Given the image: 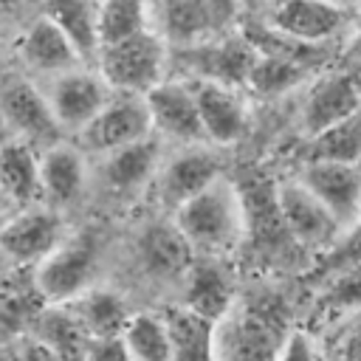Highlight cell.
<instances>
[{"instance_id":"8fae6325","label":"cell","mask_w":361,"mask_h":361,"mask_svg":"<svg viewBox=\"0 0 361 361\" xmlns=\"http://www.w3.org/2000/svg\"><path fill=\"white\" fill-rule=\"evenodd\" d=\"M152 127L161 130L164 135L189 141V144H200L206 141L203 135V124H200V113H197V102L192 96L189 82H178V79H161L155 87H149L144 93Z\"/></svg>"},{"instance_id":"5b68a950","label":"cell","mask_w":361,"mask_h":361,"mask_svg":"<svg viewBox=\"0 0 361 361\" xmlns=\"http://www.w3.org/2000/svg\"><path fill=\"white\" fill-rule=\"evenodd\" d=\"M93 265H96L93 237L82 234V237L62 240L45 259L37 262L34 288L51 305L71 302L85 290V285L93 274Z\"/></svg>"},{"instance_id":"8d00e7d4","label":"cell","mask_w":361,"mask_h":361,"mask_svg":"<svg viewBox=\"0 0 361 361\" xmlns=\"http://www.w3.org/2000/svg\"><path fill=\"white\" fill-rule=\"evenodd\" d=\"M11 268H14V259L0 248V279H6V276L11 274Z\"/></svg>"},{"instance_id":"cb8c5ba5","label":"cell","mask_w":361,"mask_h":361,"mask_svg":"<svg viewBox=\"0 0 361 361\" xmlns=\"http://www.w3.org/2000/svg\"><path fill=\"white\" fill-rule=\"evenodd\" d=\"M0 192L20 203H28L37 195H42L39 155L23 138L0 144Z\"/></svg>"},{"instance_id":"836d02e7","label":"cell","mask_w":361,"mask_h":361,"mask_svg":"<svg viewBox=\"0 0 361 361\" xmlns=\"http://www.w3.org/2000/svg\"><path fill=\"white\" fill-rule=\"evenodd\" d=\"M14 353H17V361H62L42 338H37V336H28V338H23L17 347H14Z\"/></svg>"},{"instance_id":"ac0fdd59","label":"cell","mask_w":361,"mask_h":361,"mask_svg":"<svg viewBox=\"0 0 361 361\" xmlns=\"http://www.w3.org/2000/svg\"><path fill=\"white\" fill-rule=\"evenodd\" d=\"M85 186V158L71 144H48L39 152V189L54 203L73 200Z\"/></svg>"},{"instance_id":"60d3db41","label":"cell","mask_w":361,"mask_h":361,"mask_svg":"<svg viewBox=\"0 0 361 361\" xmlns=\"http://www.w3.org/2000/svg\"><path fill=\"white\" fill-rule=\"evenodd\" d=\"M3 223H6V217H3V212H0V228H3Z\"/></svg>"},{"instance_id":"2e32d148","label":"cell","mask_w":361,"mask_h":361,"mask_svg":"<svg viewBox=\"0 0 361 361\" xmlns=\"http://www.w3.org/2000/svg\"><path fill=\"white\" fill-rule=\"evenodd\" d=\"M214 178H220L217 158L203 147H189L178 155H172L161 172V197L166 206L178 209L183 200L206 189Z\"/></svg>"},{"instance_id":"6da1fadb","label":"cell","mask_w":361,"mask_h":361,"mask_svg":"<svg viewBox=\"0 0 361 361\" xmlns=\"http://www.w3.org/2000/svg\"><path fill=\"white\" fill-rule=\"evenodd\" d=\"M175 226L192 248H228L245 231L240 189L226 178H214L206 189L175 209Z\"/></svg>"},{"instance_id":"277c9868","label":"cell","mask_w":361,"mask_h":361,"mask_svg":"<svg viewBox=\"0 0 361 361\" xmlns=\"http://www.w3.org/2000/svg\"><path fill=\"white\" fill-rule=\"evenodd\" d=\"M178 59L186 71H192V79H206L228 87H245L251 68L257 62V48L245 34L240 37H223V39H200L192 45L178 48Z\"/></svg>"},{"instance_id":"44dd1931","label":"cell","mask_w":361,"mask_h":361,"mask_svg":"<svg viewBox=\"0 0 361 361\" xmlns=\"http://www.w3.org/2000/svg\"><path fill=\"white\" fill-rule=\"evenodd\" d=\"M144 268L158 276H178L192 265V245L175 223H155L141 234L138 243Z\"/></svg>"},{"instance_id":"7a4b0ae2","label":"cell","mask_w":361,"mask_h":361,"mask_svg":"<svg viewBox=\"0 0 361 361\" xmlns=\"http://www.w3.org/2000/svg\"><path fill=\"white\" fill-rule=\"evenodd\" d=\"M99 76L110 90L144 96L164 79L166 45L152 31H138L118 42L99 48Z\"/></svg>"},{"instance_id":"4fadbf2b","label":"cell","mask_w":361,"mask_h":361,"mask_svg":"<svg viewBox=\"0 0 361 361\" xmlns=\"http://www.w3.org/2000/svg\"><path fill=\"white\" fill-rule=\"evenodd\" d=\"M192 87V96L197 102L200 124L206 141L214 144H234L245 133V104L237 93V87L206 82V79H186Z\"/></svg>"},{"instance_id":"9c48e42d","label":"cell","mask_w":361,"mask_h":361,"mask_svg":"<svg viewBox=\"0 0 361 361\" xmlns=\"http://www.w3.org/2000/svg\"><path fill=\"white\" fill-rule=\"evenodd\" d=\"M338 226H350L361 217V166L336 161H307L299 178Z\"/></svg>"},{"instance_id":"f546056e","label":"cell","mask_w":361,"mask_h":361,"mask_svg":"<svg viewBox=\"0 0 361 361\" xmlns=\"http://www.w3.org/2000/svg\"><path fill=\"white\" fill-rule=\"evenodd\" d=\"M121 338L133 361H169V330L164 316L155 313H135L127 319Z\"/></svg>"},{"instance_id":"e575fe53","label":"cell","mask_w":361,"mask_h":361,"mask_svg":"<svg viewBox=\"0 0 361 361\" xmlns=\"http://www.w3.org/2000/svg\"><path fill=\"white\" fill-rule=\"evenodd\" d=\"M203 3L209 6V11L214 14L217 25L223 28V25L237 14V8H240V3H243V0H203Z\"/></svg>"},{"instance_id":"1f68e13d","label":"cell","mask_w":361,"mask_h":361,"mask_svg":"<svg viewBox=\"0 0 361 361\" xmlns=\"http://www.w3.org/2000/svg\"><path fill=\"white\" fill-rule=\"evenodd\" d=\"M85 361H133V358L121 336H104V338H90Z\"/></svg>"},{"instance_id":"8992f818","label":"cell","mask_w":361,"mask_h":361,"mask_svg":"<svg viewBox=\"0 0 361 361\" xmlns=\"http://www.w3.org/2000/svg\"><path fill=\"white\" fill-rule=\"evenodd\" d=\"M262 25L307 45H324L347 25V8L327 0H268Z\"/></svg>"},{"instance_id":"b9f144b4","label":"cell","mask_w":361,"mask_h":361,"mask_svg":"<svg viewBox=\"0 0 361 361\" xmlns=\"http://www.w3.org/2000/svg\"><path fill=\"white\" fill-rule=\"evenodd\" d=\"M0 195H3V192H0Z\"/></svg>"},{"instance_id":"603a6c76","label":"cell","mask_w":361,"mask_h":361,"mask_svg":"<svg viewBox=\"0 0 361 361\" xmlns=\"http://www.w3.org/2000/svg\"><path fill=\"white\" fill-rule=\"evenodd\" d=\"M76 48L82 59L99 54V3L93 0H48L45 14Z\"/></svg>"},{"instance_id":"f1b7e54d","label":"cell","mask_w":361,"mask_h":361,"mask_svg":"<svg viewBox=\"0 0 361 361\" xmlns=\"http://www.w3.org/2000/svg\"><path fill=\"white\" fill-rule=\"evenodd\" d=\"M310 71L307 62L285 56V54H271V51H257V62L248 76V87L257 90L259 96H279L293 90L305 73Z\"/></svg>"},{"instance_id":"d590c367","label":"cell","mask_w":361,"mask_h":361,"mask_svg":"<svg viewBox=\"0 0 361 361\" xmlns=\"http://www.w3.org/2000/svg\"><path fill=\"white\" fill-rule=\"evenodd\" d=\"M344 361H361V330L358 333H353L350 338H347V344H344V355H341Z\"/></svg>"},{"instance_id":"f35d334b","label":"cell","mask_w":361,"mask_h":361,"mask_svg":"<svg viewBox=\"0 0 361 361\" xmlns=\"http://www.w3.org/2000/svg\"><path fill=\"white\" fill-rule=\"evenodd\" d=\"M327 3H333V6H341V8H347V6H353V3H358V0H327Z\"/></svg>"},{"instance_id":"d6986e66","label":"cell","mask_w":361,"mask_h":361,"mask_svg":"<svg viewBox=\"0 0 361 361\" xmlns=\"http://www.w3.org/2000/svg\"><path fill=\"white\" fill-rule=\"evenodd\" d=\"M158 155L161 147L158 141H152L149 135L133 144H124L118 149L104 152V164H102V175L107 180L110 189L116 192H133L138 189L158 166Z\"/></svg>"},{"instance_id":"e0dca14e","label":"cell","mask_w":361,"mask_h":361,"mask_svg":"<svg viewBox=\"0 0 361 361\" xmlns=\"http://www.w3.org/2000/svg\"><path fill=\"white\" fill-rule=\"evenodd\" d=\"M20 56L25 59L28 68L42 71V73H65V71L79 68V62H82L76 48L68 42V37L48 17H39L23 34Z\"/></svg>"},{"instance_id":"4316f807","label":"cell","mask_w":361,"mask_h":361,"mask_svg":"<svg viewBox=\"0 0 361 361\" xmlns=\"http://www.w3.org/2000/svg\"><path fill=\"white\" fill-rule=\"evenodd\" d=\"M71 310L82 322V327L90 333V338H104V336H121L130 313L127 305L110 293V290H90L79 293L71 299Z\"/></svg>"},{"instance_id":"3957f363","label":"cell","mask_w":361,"mask_h":361,"mask_svg":"<svg viewBox=\"0 0 361 361\" xmlns=\"http://www.w3.org/2000/svg\"><path fill=\"white\" fill-rule=\"evenodd\" d=\"M282 333L262 307H237L214 322V361H276Z\"/></svg>"},{"instance_id":"ba28073f","label":"cell","mask_w":361,"mask_h":361,"mask_svg":"<svg viewBox=\"0 0 361 361\" xmlns=\"http://www.w3.org/2000/svg\"><path fill=\"white\" fill-rule=\"evenodd\" d=\"M276 206H279V217H282L290 240L305 248L330 245L336 240V231L341 228L336 223V217L322 206V200L302 180L279 183Z\"/></svg>"},{"instance_id":"484cf974","label":"cell","mask_w":361,"mask_h":361,"mask_svg":"<svg viewBox=\"0 0 361 361\" xmlns=\"http://www.w3.org/2000/svg\"><path fill=\"white\" fill-rule=\"evenodd\" d=\"M37 338H42L62 361H85L90 333L82 327L71 307H51L37 319Z\"/></svg>"},{"instance_id":"7402d4cb","label":"cell","mask_w":361,"mask_h":361,"mask_svg":"<svg viewBox=\"0 0 361 361\" xmlns=\"http://www.w3.org/2000/svg\"><path fill=\"white\" fill-rule=\"evenodd\" d=\"M234 305L231 282L214 262H192L186 282V307L209 322H220Z\"/></svg>"},{"instance_id":"83f0119b","label":"cell","mask_w":361,"mask_h":361,"mask_svg":"<svg viewBox=\"0 0 361 361\" xmlns=\"http://www.w3.org/2000/svg\"><path fill=\"white\" fill-rule=\"evenodd\" d=\"M307 161L361 164V110L313 133L307 147Z\"/></svg>"},{"instance_id":"52a82bcc","label":"cell","mask_w":361,"mask_h":361,"mask_svg":"<svg viewBox=\"0 0 361 361\" xmlns=\"http://www.w3.org/2000/svg\"><path fill=\"white\" fill-rule=\"evenodd\" d=\"M152 133V118L144 96L121 93L118 99H107L104 107L79 130L82 147L93 152H110L124 144L141 141Z\"/></svg>"},{"instance_id":"ffe728a7","label":"cell","mask_w":361,"mask_h":361,"mask_svg":"<svg viewBox=\"0 0 361 361\" xmlns=\"http://www.w3.org/2000/svg\"><path fill=\"white\" fill-rule=\"evenodd\" d=\"M169 330V361H214V322L197 316L186 305L164 313Z\"/></svg>"},{"instance_id":"d6a6232c","label":"cell","mask_w":361,"mask_h":361,"mask_svg":"<svg viewBox=\"0 0 361 361\" xmlns=\"http://www.w3.org/2000/svg\"><path fill=\"white\" fill-rule=\"evenodd\" d=\"M276 361H316L313 344L302 330H290L282 336V344L276 350Z\"/></svg>"},{"instance_id":"30bf717a","label":"cell","mask_w":361,"mask_h":361,"mask_svg":"<svg viewBox=\"0 0 361 361\" xmlns=\"http://www.w3.org/2000/svg\"><path fill=\"white\" fill-rule=\"evenodd\" d=\"M48 104L62 130H82L110 99V87L99 73L73 68L65 73H56L51 90H48Z\"/></svg>"},{"instance_id":"4dcf8cb0","label":"cell","mask_w":361,"mask_h":361,"mask_svg":"<svg viewBox=\"0 0 361 361\" xmlns=\"http://www.w3.org/2000/svg\"><path fill=\"white\" fill-rule=\"evenodd\" d=\"M147 31V0H102L99 3V48Z\"/></svg>"},{"instance_id":"ab89813d","label":"cell","mask_w":361,"mask_h":361,"mask_svg":"<svg viewBox=\"0 0 361 361\" xmlns=\"http://www.w3.org/2000/svg\"><path fill=\"white\" fill-rule=\"evenodd\" d=\"M358 48H361V14H358Z\"/></svg>"},{"instance_id":"9a60e30c","label":"cell","mask_w":361,"mask_h":361,"mask_svg":"<svg viewBox=\"0 0 361 361\" xmlns=\"http://www.w3.org/2000/svg\"><path fill=\"white\" fill-rule=\"evenodd\" d=\"M358 110H361V76L358 73H333V76H324L310 90L305 110H302V124L313 135Z\"/></svg>"},{"instance_id":"74e56055","label":"cell","mask_w":361,"mask_h":361,"mask_svg":"<svg viewBox=\"0 0 361 361\" xmlns=\"http://www.w3.org/2000/svg\"><path fill=\"white\" fill-rule=\"evenodd\" d=\"M0 361H17V353H14V347H11V350H0Z\"/></svg>"},{"instance_id":"d4e9b609","label":"cell","mask_w":361,"mask_h":361,"mask_svg":"<svg viewBox=\"0 0 361 361\" xmlns=\"http://www.w3.org/2000/svg\"><path fill=\"white\" fill-rule=\"evenodd\" d=\"M161 31L172 45H192L217 31V20L203 0H161Z\"/></svg>"},{"instance_id":"5bb4252c","label":"cell","mask_w":361,"mask_h":361,"mask_svg":"<svg viewBox=\"0 0 361 361\" xmlns=\"http://www.w3.org/2000/svg\"><path fill=\"white\" fill-rule=\"evenodd\" d=\"M0 110L6 121L17 130V135L28 144H54L62 130L51 113L45 93H39L28 82L8 85L0 96Z\"/></svg>"},{"instance_id":"7c38bea8","label":"cell","mask_w":361,"mask_h":361,"mask_svg":"<svg viewBox=\"0 0 361 361\" xmlns=\"http://www.w3.org/2000/svg\"><path fill=\"white\" fill-rule=\"evenodd\" d=\"M62 243V223L48 209H25L6 217L0 228V248L17 262H39Z\"/></svg>"}]
</instances>
